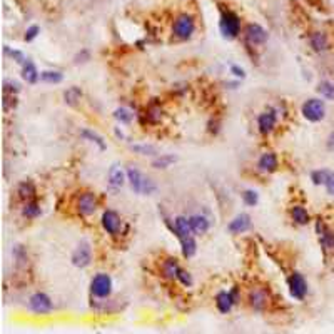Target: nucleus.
<instances>
[{
	"label": "nucleus",
	"instance_id": "nucleus-24",
	"mask_svg": "<svg viewBox=\"0 0 334 334\" xmlns=\"http://www.w3.org/2000/svg\"><path fill=\"white\" fill-rule=\"evenodd\" d=\"M17 194H18V197L24 199V201H32L35 196V187L30 181L20 182L17 187Z\"/></svg>",
	"mask_w": 334,
	"mask_h": 334
},
{
	"label": "nucleus",
	"instance_id": "nucleus-13",
	"mask_svg": "<svg viewBox=\"0 0 334 334\" xmlns=\"http://www.w3.org/2000/svg\"><path fill=\"white\" fill-rule=\"evenodd\" d=\"M236 301H237V289H232V291H220L216 296V306L222 314H228L232 309V306L236 304Z\"/></svg>",
	"mask_w": 334,
	"mask_h": 334
},
{
	"label": "nucleus",
	"instance_id": "nucleus-31",
	"mask_svg": "<svg viewBox=\"0 0 334 334\" xmlns=\"http://www.w3.org/2000/svg\"><path fill=\"white\" fill-rule=\"evenodd\" d=\"M62 79H64V75L59 71H46L40 74V80L47 82V84H59V82H62Z\"/></svg>",
	"mask_w": 334,
	"mask_h": 334
},
{
	"label": "nucleus",
	"instance_id": "nucleus-19",
	"mask_svg": "<svg viewBox=\"0 0 334 334\" xmlns=\"http://www.w3.org/2000/svg\"><path fill=\"white\" fill-rule=\"evenodd\" d=\"M125 177H127V174H124L122 167L117 166V164H114V166L109 169V184L112 187H122Z\"/></svg>",
	"mask_w": 334,
	"mask_h": 334
},
{
	"label": "nucleus",
	"instance_id": "nucleus-32",
	"mask_svg": "<svg viewBox=\"0 0 334 334\" xmlns=\"http://www.w3.org/2000/svg\"><path fill=\"white\" fill-rule=\"evenodd\" d=\"M318 92L324 99L334 100V84H331V82H321V84L318 85Z\"/></svg>",
	"mask_w": 334,
	"mask_h": 334
},
{
	"label": "nucleus",
	"instance_id": "nucleus-11",
	"mask_svg": "<svg viewBox=\"0 0 334 334\" xmlns=\"http://www.w3.org/2000/svg\"><path fill=\"white\" fill-rule=\"evenodd\" d=\"M121 226H122V220L121 216L116 212V211H105L102 214V228L107 234L110 236H117L119 231H121Z\"/></svg>",
	"mask_w": 334,
	"mask_h": 334
},
{
	"label": "nucleus",
	"instance_id": "nucleus-23",
	"mask_svg": "<svg viewBox=\"0 0 334 334\" xmlns=\"http://www.w3.org/2000/svg\"><path fill=\"white\" fill-rule=\"evenodd\" d=\"M311 47L316 50V52H324L327 49V37L324 32H313L309 37Z\"/></svg>",
	"mask_w": 334,
	"mask_h": 334
},
{
	"label": "nucleus",
	"instance_id": "nucleus-20",
	"mask_svg": "<svg viewBox=\"0 0 334 334\" xmlns=\"http://www.w3.org/2000/svg\"><path fill=\"white\" fill-rule=\"evenodd\" d=\"M291 217L296 224L299 226H307L311 222V216L309 212H307L302 206H293L291 207Z\"/></svg>",
	"mask_w": 334,
	"mask_h": 334
},
{
	"label": "nucleus",
	"instance_id": "nucleus-26",
	"mask_svg": "<svg viewBox=\"0 0 334 334\" xmlns=\"http://www.w3.org/2000/svg\"><path fill=\"white\" fill-rule=\"evenodd\" d=\"M181 248H182V256L184 257H192L194 254H196V251H197V242L194 241V236L192 237H184V239H181Z\"/></svg>",
	"mask_w": 334,
	"mask_h": 334
},
{
	"label": "nucleus",
	"instance_id": "nucleus-9",
	"mask_svg": "<svg viewBox=\"0 0 334 334\" xmlns=\"http://www.w3.org/2000/svg\"><path fill=\"white\" fill-rule=\"evenodd\" d=\"M77 211L80 216H92L94 212L97 211V197L94 192H82L79 199H77Z\"/></svg>",
	"mask_w": 334,
	"mask_h": 334
},
{
	"label": "nucleus",
	"instance_id": "nucleus-1",
	"mask_svg": "<svg viewBox=\"0 0 334 334\" xmlns=\"http://www.w3.org/2000/svg\"><path fill=\"white\" fill-rule=\"evenodd\" d=\"M127 181L132 187V191L137 194H144V196H150L157 191V186L154 184V181L144 175L137 167H127Z\"/></svg>",
	"mask_w": 334,
	"mask_h": 334
},
{
	"label": "nucleus",
	"instance_id": "nucleus-8",
	"mask_svg": "<svg viewBox=\"0 0 334 334\" xmlns=\"http://www.w3.org/2000/svg\"><path fill=\"white\" fill-rule=\"evenodd\" d=\"M92 261V248L87 241H82L72 253V264L75 268H87Z\"/></svg>",
	"mask_w": 334,
	"mask_h": 334
},
{
	"label": "nucleus",
	"instance_id": "nucleus-2",
	"mask_svg": "<svg viewBox=\"0 0 334 334\" xmlns=\"http://www.w3.org/2000/svg\"><path fill=\"white\" fill-rule=\"evenodd\" d=\"M219 29H220V34H222L224 39H236L241 32V20L239 17L234 14V12H222L220 15V22H219Z\"/></svg>",
	"mask_w": 334,
	"mask_h": 334
},
{
	"label": "nucleus",
	"instance_id": "nucleus-18",
	"mask_svg": "<svg viewBox=\"0 0 334 334\" xmlns=\"http://www.w3.org/2000/svg\"><path fill=\"white\" fill-rule=\"evenodd\" d=\"M189 222H191V228L194 231V234H206L211 228V222L207 220V217L199 216V214H194V216H189Z\"/></svg>",
	"mask_w": 334,
	"mask_h": 334
},
{
	"label": "nucleus",
	"instance_id": "nucleus-29",
	"mask_svg": "<svg viewBox=\"0 0 334 334\" xmlns=\"http://www.w3.org/2000/svg\"><path fill=\"white\" fill-rule=\"evenodd\" d=\"M22 214L29 219L39 217L40 216V206L37 203H34V201H27V204H25L24 209H22Z\"/></svg>",
	"mask_w": 334,
	"mask_h": 334
},
{
	"label": "nucleus",
	"instance_id": "nucleus-21",
	"mask_svg": "<svg viewBox=\"0 0 334 334\" xmlns=\"http://www.w3.org/2000/svg\"><path fill=\"white\" fill-rule=\"evenodd\" d=\"M181 273V266L177 264L175 259H166L162 264V274L167 277V279H177Z\"/></svg>",
	"mask_w": 334,
	"mask_h": 334
},
{
	"label": "nucleus",
	"instance_id": "nucleus-41",
	"mask_svg": "<svg viewBox=\"0 0 334 334\" xmlns=\"http://www.w3.org/2000/svg\"><path fill=\"white\" fill-rule=\"evenodd\" d=\"M177 279H179L184 286H192V277H191V274H189V273H186V271H182V269H181V273H179V277H177Z\"/></svg>",
	"mask_w": 334,
	"mask_h": 334
},
{
	"label": "nucleus",
	"instance_id": "nucleus-40",
	"mask_svg": "<svg viewBox=\"0 0 334 334\" xmlns=\"http://www.w3.org/2000/svg\"><path fill=\"white\" fill-rule=\"evenodd\" d=\"M324 187H326L327 194L334 196V174H332V172L327 174V179H326V182H324Z\"/></svg>",
	"mask_w": 334,
	"mask_h": 334
},
{
	"label": "nucleus",
	"instance_id": "nucleus-42",
	"mask_svg": "<svg viewBox=\"0 0 334 334\" xmlns=\"http://www.w3.org/2000/svg\"><path fill=\"white\" fill-rule=\"evenodd\" d=\"M231 74L234 75V77H237V79H244L246 77L244 69H241L239 65H231Z\"/></svg>",
	"mask_w": 334,
	"mask_h": 334
},
{
	"label": "nucleus",
	"instance_id": "nucleus-3",
	"mask_svg": "<svg viewBox=\"0 0 334 334\" xmlns=\"http://www.w3.org/2000/svg\"><path fill=\"white\" fill-rule=\"evenodd\" d=\"M301 112L306 121L309 122H319L326 116V105L319 99H307L301 107Z\"/></svg>",
	"mask_w": 334,
	"mask_h": 334
},
{
	"label": "nucleus",
	"instance_id": "nucleus-33",
	"mask_svg": "<svg viewBox=\"0 0 334 334\" xmlns=\"http://www.w3.org/2000/svg\"><path fill=\"white\" fill-rule=\"evenodd\" d=\"M130 149L141 155H157L155 147L147 146V144H134V146H130Z\"/></svg>",
	"mask_w": 334,
	"mask_h": 334
},
{
	"label": "nucleus",
	"instance_id": "nucleus-6",
	"mask_svg": "<svg viewBox=\"0 0 334 334\" xmlns=\"http://www.w3.org/2000/svg\"><path fill=\"white\" fill-rule=\"evenodd\" d=\"M287 286H289V293L294 299L302 301L307 294V282L299 273H293L287 277Z\"/></svg>",
	"mask_w": 334,
	"mask_h": 334
},
{
	"label": "nucleus",
	"instance_id": "nucleus-35",
	"mask_svg": "<svg viewBox=\"0 0 334 334\" xmlns=\"http://www.w3.org/2000/svg\"><path fill=\"white\" fill-rule=\"evenodd\" d=\"M242 199H244V204L249 206V207H254L257 203H259V196H257V192L256 191H251V189L242 194Z\"/></svg>",
	"mask_w": 334,
	"mask_h": 334
},
{
	"label": "nucleus",
	"instance_id": "nucleus-10",
	"mask_svg": "<svg viewBox=\"0 0 334 334\" xmlns=\"http://www.w3.org/2000/svg\"><path fill=\"white\" fill-rule=\"evenodd\" d=\"M244 35H246V40H248L249 43H253V46H262V43H266V40H268L266 29L261 27L259 24L246 25Z\"/></svg>",
	"mask_w": 334,
	"mask_h": 334
},
{
	"label": "nucleus",
	"instance_id": "nucleus-30",
	"mask_svg": "<svg viewBox=\"0 0 334 334\" xmlns=\"http://www.w3.org/2000/svg\"><path fill=\"white\" fill-rule=\"evenodd\" d=\"M80 97H82V91L79 89V87H71V89H67L64 92V99L69 105H77Z\"/></svg>",
	"mask_w": 334,
	"mask_h": 334
},
{
	"label": "nucleus",
	"instance_id": "nucleus-25",
	"mask_svg": "<svg viewBox=\"0 0 334 334\" xmlns=\"http://www.w3.org/2000/svg\"><path fill=\"white\" fill-rule=\"evenodd\" d=\"M318 231H319V241L324 246L326 249H334V232L326 229L321 226V222L318 224Z\"/></svg>",
	"mask_w": 334,
	"mask_h": 334
},
{
	"label": "nucleus",
	"instance_id": "nucleus-37",
	"mask_svg": "<svg viewBox=\"0 0 334 334\" xmlns=\"http://www.w3.org/2000/svg\"><path fill=\"white\" fill-rule=\"evenodd\" d=\"M327 174H329V171H314V172L311 174V179H313V182H314L316 186H319V184L324 186V182H326V179H327Z\"/></svg>",
	"mask_w": 334,
	"mask_h": 334
},
{
	"label": "nucleus",
	"instance_id": "nucleus-12",
	"mask_svg": "<svg viewBox=\"0 0 334 334\" xmlns=\"http://www.w3.org/2000/svg\"><path fill=\"white\" fill-rule=\"evenodd\" d=\"M276 122H277V114L274 109L264 110L262 114H259V117H257V127H259V132L264 136H268L274 130Z\"/></svg>",
	"mask_w": 334,
	"mask_h": 334
},
{
	"label": "nucleus",
	"instance_id": "nucleus-38",
	"mask_svg": "<svg viewBox=\"0 0 334 334\" xmlns=\"http://www.w3.org/2000/svg\"><path fill=\"white\" fill-rule=\"evenodd\" d=\"M18 91H20V85H18L17 82H14V80H5L4 82V92L5 94L14 96V94H17Z\"/></svg>",
	"mask_w": 334,
	"mask_h": 334
},
{
	"label": "nucleus",
	"instance_id": "nucleus-4",
	"mask_svg": "<svg viewBox=\"0 0 334 334\" xmlns=\"http://www.w3.org/2000/svg\"><path fill=\"white\" fill-rule=\"evenodd\" d=\"M172 30H174V35L181 40L191 39L194 30H196V22H194V17L189 15V14L179 15L177 18H175Z\"/></svg>",
	"mask_w": 334,
	"mask_h": 334
},
{
	"label": "nucleus",
	"instance_id": "nucleus-16",
	"mask_svg": "<svg viewBox=\"0 0 334 334\" xmlns=\"http://www.w3.org/2000/svg\"><path fill=\"white\" fill-rule=\"evenodd\" d=\"M228 229H229V232H232V234H242V232L251 229V217L248 216V214H239V216H236L229 222Z\"/></svg>",
	"mask_w": 334,
	"mask_h": 334
},
{
	"label": "nucleus",
	"instance_id": "nucleus-14",
	"mask_svg": "<svg viewBox=\"0 0 334 334\" xmlns=\"http://www.w3.org/2000/svg\"><path fill=\"white\" fill-rule=\"evenodd\" d=\"M249 304L253 306L256 311L266 309L269 304V293L264 287H253L249 291Z\"/></svg>",
	"mask_w": 334,
	"mask_h": 334
},
{
	"label": "nucleus",
	"instance_id": "nucleus-7",
	"mask_svg": "<svg viewBox=\"0 0 334 334\" xmlns=\"http://www.w3.org/2000/svg\"><path fill=\"white\" fill-rule=\"evenodd\" d=\"M29 307H30V311L35 314H49V313H52L54 304H52V299H50L46 293H35L32 298L29 299Z\"/></svg>",
	"mask_w": 334,
	"mask_h": 334
},
{
	"label": "nucleus",
	"instance_id": "nucleus-22",
	"mask_svg": "<svg viewBox=\"0 0 334 334\" xmlns=\"http://www.w3.org/2000/svg\"><path fill=\"white\" fill-rule=\"evenodd\" d=\"M22 77H24V80H27L29 84H35V82L39 80L40 74H39V71H37V67H35L34 62L27 60L22 65Z\"/></svg>",
	"mask_w": 334,
	"mask_h": 334
},
{
	"label": "nucleus",
	"instance_id": "nucleus-15",
	"mask_svg": "<svg viewBox=\"0 0 334 334\" xmlns=\"http://www.w3.org/2000/svg\"><path fill=\"white\" fill-rule=\"evenodd\" d=\"M172 231L175 232V236L181 239L184 237H192L194 236V231L191 228V222H189V217H184V216H177L174 219V228Z\"/></svg>",
	"mask_w": 334,
	"mask_h": 334
},
{
	"label": "nucleus",
	"instance_id": "nucleus-27",
	"mask_svg": "<svg viewBox=\"0 0 334 334\" xmlns=\"http://www.w3.org/2000/svg\"><path fill=\"white\" fill-rule=\"evenodd\" d=\"M80 136L84 137V139H87L89 142H92V144H96V146L100 149V150H105L107 149V146H105V142H104V139L100 137L99 134H96L94 130H89V129H84L80 132Z\"/></svg>",
	"mask_w": 334,
	"mask_h": 334
},
{
	"label": "nucleus",
	"instance_id": "nucleus-17",
	"mask_svg": "<svg viewBox=\"0 0 334 334\" xmlns=\"http://www.w3.org/2000/svg\"><path fill=\"white\" fill-rule=\"evenodd\" d=\"M257 167L262 172H274L279 167V161H277V155L274 152H264L261 155L259 162H257Z\"/></svg>",
	"mask_w": 334,
	"mask_h": 334
},
{
	"label": "nucleus",
	"instance_id": "nucleus-28",
	"mask_svg": "<svg viewBox=\"0 0 334 334\" xmlns=\"http://www.w3.org/2000/svg\"><path fill=\"white\" fill-rule=\"evenodd\" d=\"M175 162V155L172 154H162V155H157L155 159L152 161V166L155 169H167L169 166H172Z\"/></svg>",
	"mask_w": 334,
	"mask_h": 334
},
{
	"label": "nucleus",
	"instance_id": "nucleus-39",
	"mask_svg": "<svg viewBox=\"0 0 334 334\" xmlns=\"http://www.w3.org/2000/svg\"><path fill=\"white\" fill-rule=\"evenodd\" d=\"M39 34H40V27H39V25H30V27L25 30V40L32 42Z\"/></svg>",
	"mask_w": 334,
	"mask_h": 334
},
{
	"label": "nucleus",
	"instance_id": "nucleus-43",
	"mask_svg": "<svg viewBox=\"0 0 334 334\" xmlns=\"http://www.w3.org/2000/svg\"><path fill=\"white\" fill-rule=\"evenodd\" d=\"M327 147H329V149H334V134L329 136V141H327Z\"/></svg>",
	"mask_w": 334,
	"mask_h": 334
},
{
	"label": "nucleus",
	"instance_id": "nucleus-34",
	"mask_svg": "<svg viewBox=\"0 0 334 334\" xmlns=\"http://www.w3.org/2000/svg\"><path fill=\"white\" fill-rule=\"evenodd\" d=\"M114 117H116L121 124H129V122H132V117H134V116L130 114L129 109H125V107H121V109H117V110L114 112Z\"/></svg>",
	"mask_w": 334,
	"mask_h": 334
},
{
	"label": "nucleus",
	"instance_id": "nucleus-5",
	"mask_svg": "<svg viewBox=\"0 0 334 334\" xmlns=\"http://www.w3.org/2000/svg\"><path fill=\"white\" fill-rule=\"evenodd\" d=\"M91 293L100 299L109 298L112 293V277L105 273H99L97 276H94L91 281Z\"/></svg>",
	"mask_w": 334,
	"mask_h": 334
},
{
	"label": "nucleus",
	"instance_id": "nucleus-36",
	"mask_svg": "<svg viewBox=\"0 0 334 334\" xmlns=\"http://www.w3.org/2000/svg\"><path fill=\"white\" fill-rule=\"evenodd\" d=\"M4 52L7 54V55H10V57L14 59V60L17 62V64H22V65H24L25 62H27V59H25V55H24L22 52H18V50H10L9 47H5V49H4Z\"/></svg>",
	"mask_w": 334,
	"mask_h": 334
}]
</instances>
